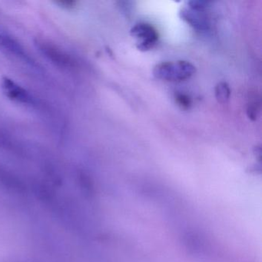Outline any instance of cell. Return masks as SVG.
Here are the masks:
<instances>
[{
  "instance_id": "obj_10",
  "label": "cell",
  "mask_w": 262,
  "mask_h": 262,
  "mask_svg": "<svg viewBox=\"0 0 262 262\" xmlns=\"http://www.w3.org/2000/svg\"><path fill=\"white\" fill-rule=\"evenodd\" d=\"M56 4L60 5L61 7H65V8L70 9L73 8L76 6V2H74V1H59Z\"/></svg>"
},
{
  "instance_id": "obj_6",
  "label": "cell",
  "mask_w": 262,
  "mask_h": 262,
  "mask_svg": "<svg viewBox=\"0 0 262 262\" xmlns=\"http://www.w3.org/2000/svg\"><path fill=\"white\" fill-rule=\"evenodd\" d=\"M5 48L6 50H10L16 54H23L24 51L20 46L18 45L17 42H15L10 38L3 36L0 34V48Z\"/></svg>"
},
{
  "instance_id": "obj_5",
  "label": "cell",
  "mask_w": 262,
  "mask_h": 262,
  "mask_svg": "<svg viewBox=\"0 0 262 262\" xmlns=\"http://www.w3.org/2000/svg\"><path fill=\"white\" fill-rule=\"evenodd\" d=\"M180 14L182 19L195 30L205 31L209 28V22L204 10H192L188 7L182 10Z\"/></svg>"
},
{
  "instance_id": "obj_1",
  "label": "cell",
  "mask_w": 262,
  "mask_h": 262,
  "mask_svg": "<svg viewBox=\"0 0 262 262\" xmlns=\"http://www.w3.org/2000/svg\"><path fill=\"white\" fill-rule=\"evenodd\" d=\"M195 73V67L188 61L161 62L154 67L153 74L157 79L170 82L186 80Z\"/></svg>"
},
{
  "instance_id": "obj_8",
  "label": "cell",
  "mask_w": 262,
  "mask_h": 262,
  "mask_svg": "<svg viewBox=\"0 0 262 262\" xmlns=\"http://www.w3.org/2000/svg\"><path fill=\"white\" fill-rule=\"evenodd\" d=\"M176 102L183 110H188L191 106V100L189 96L183 93H176Z\"/></svg>"
},
{
  "instance_id": "obj_3",
  "label": "cell",
  "mask_w": 262,
  "mask_h": 262,
  "mask_svg": "<svg viewBox=\"0 0 262 262\" xmlns=\"http://www.w3.org/2000/svg\"><path fill=\"white\" fill-rule=\"evenodd\" d=\"M131 35L139 39L137 48L141 51H148L156 46L159 39L157 30L151 24H136L131 30Z\"/></svg>"
},
{
  "instance_id": "obj_7",
  "label": "cell",
  "mask_w": 262,
  "mask_h": 262,
  "mask_svg": "<svg viewBox=\"0 0 262 262\" xmlns=\"http://www.w3.org/2000/svg\"><path fill=\"white\" fill-rule=\"evenodd\" d=\"M231 91L229 86L225 82H220L215 87V97L221 103H225L229 99Z\"/></svg>"
},
{
  "instance_id": "obj_9",
  "label": "cell",
  "mask_w": 262,
  "mask_h": 262,
  "mask_svg": "<svg viewBox=\"0 0 262 262\" xmlns=\"http://www.w3.org/2000/svg\"><path fill=\"white\" fill-rule=\"evenodd\" d=\"M247 113H248V116L250 119H252V120H256V119H257V114H258L259 113V104H257L256 102L250 104V105H248Z\"/></svg>"
},
{
  "instance_id": "obj_2",
  "label": "cell",
  "mask_w": 262,
  "mask_h": 262,
  "mask_svg": "<svg viewBox=\"0 0 262 262\" xmlns=\"http://www.w3.org/2000/svg\"><path fill=\"white\" fill-rule=\"evenodd\" d=\"M35 44L47 59L59 68L72 70L76 67V60L71 55L52 41L39 38L36 39Z\"/></svg>"
},
{
  "instance_id": "obj_4",
  "label": "cell",
  "mask_w": 262,
  "mask_h": 262,
  "mask_svg": "<svg viewBox=\"0 0 262 262\" xmlns=\"http://www.w3.org/2000/svg\"><path fill=\"white\" fill-rule=\"evenodd\" d=\"M2 90L10 100L22 104L33 103V98L29 92L9 78L3 79Z\"/></svg>"
}]
</instances>
